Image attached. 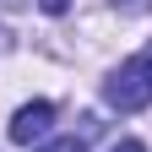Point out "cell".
<instances>
[{
  "label": "cell",
  "mask_w": 152,
  "mask_h": 152,
  "mask_svg": "<svg viewBox=\"0 0 152 152\" xmlns=\"http://www.w3.org/2000/svg\"><path fill=\"white\" fill-rule=\"evenodd\" d=\"M103 98H109V109H120V114H136V109L152 103V49L147 54H130V60L109 76Z\"/></svg>",
  "instance_id": "cell-1"
},
{
  "label": "cell",
  "mask_w": 152,
  "mask_h": 152,
  "mask_svg": "<svg viewBox=\"0 0 152 152\" xmlns=\"http://www.w3.org/2000/svg\"><path fill=\"white\" fill-rule=\"evenodd\" d=\"M49 120H54V103H44V98H38V103H22V109L11 114V141L16 147H33L49 130Z\"/></svg>",
  "instance_id": "cell-2"
},
{
  "label": "cell",
  "mask_w": 152,
  "mask_h": 152,
  "mask_svg": "<svg viewBox=\"0 0 152 152\" xmlns=\"http://www.w3.org/2000/svg\"><path fill=\"white\" fill-rule=\"evenodd\" d=\"M38 152H87L76 136H60V141H49V147H38Z\"/></svg>",
  "instance_id": "cell-3"
},
{
  "label": "cell",
  "mask_w": 152,
  "mask_h": 152,
  "mask_svg": "<svg viewBox=\"0 0 152 152\" xmlns=\"http://www.w3.org/2000/svg\"><path fill=\"white\" fill-rule=\"evenodd\" d=\"M38 6H44L49 16H65V6H71V0H38Z\"/></svg>",
  "instance_id": "cell-4"
},
{
  "label": "cell",
  "mask_w": 152,
  "mask_h": 152,
  "mask_svg": "<svg viewBox=\"0 0 152 152\" xmlns=\"http://www.w3.org/2000/svg\"><path fill=\"white\" fill-rule=\"evenodd\" d=\"M109 152H147V147H141V141H114Z\"/></svg>",
  "instance_id": "cell-5"
},
{
  "label": "cell",
  "mask_w": 152,
  "mask_h": 152,
  "mask_svg": "<svg viewBox=\"0 0 152 152\" xmlns=\"http://www.w3.org/2000/svg\"><path fill=\"white\" fill-rule=\"evenodd\" d=\"M0 49H6V33H0Z\"/></svg>",
  "instance_id": "cell-6"
}]
</instances>
